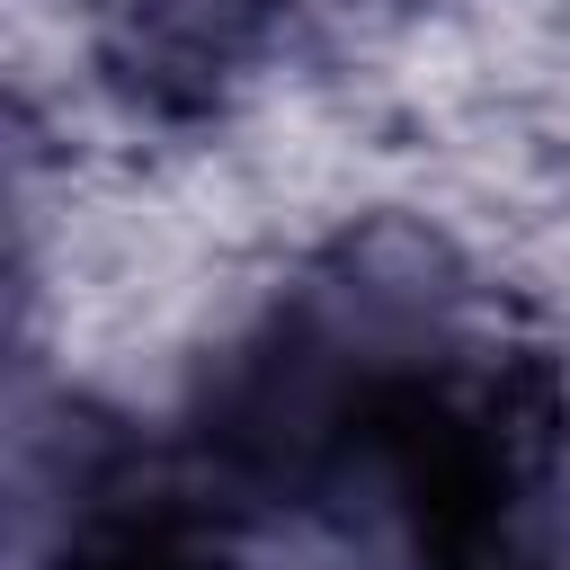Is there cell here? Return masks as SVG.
Returning <instances> with one entry per match:
<instances>
[{
  "mask_svg": "<svg viewBox=\"0 0 570 570\" xmlns=\"http://www.w3.org/2000/svg\"><path fill=\"white\" fill-rule=\"evenodd\" d=\"M463 294L436 249L365 240L321 276L285 285L249 338H232L196 392V463L214 490L285 517L347 525L356 481L428 374V356L463 330Z\"/></svg>",
  "mask_w": 570,
  "mask_h": 570,
  "instance_id": "cell-1",
  "label": "cell"
},
{
  "mask_svg": "<svg viewBox=\"0 0 570 570\" xmlns=\"http://www.w3.org/2000/svg\"><path fill=\"white\" fill-rule=\"evenodd\" d=\"M285 0H98V45L116 80L151 107H205L249 71Z\"/></svg>",
  "mask_w": 570,
  "mask_h": 570,
  "instance_id": "cell-2",
  "label": "cell"
},
{
  "mask_svg": "<svg viewBox=\"0 0 570 570\" xmlns=\"http://www.w3.org/2000/svg\"><path fill=\"white\" fill-rule=\"evenodd\" d=\"M45 570H232L214 508L160 472H107L62 508Z\"/></svg>",
  "mask_w": 570,
  "mask_h": 570,
  "instance_id": "cell-3",
  "label": "cell"
},
{
  "mask_svg": "<svg viewBox=\"0 0 570 570\" xmlns=\"http://www.w3.org/2000/svg\"><path fill=\"white\" fill-rule=\"evenodd\" d=\"M534 570H570V552H543V561H534Z\"/></svg>",
  "mask_w": 570,
  "mask_h": 570,
  "instance_id": "cell-4",
  "label": "cell"
}]
</instances>
